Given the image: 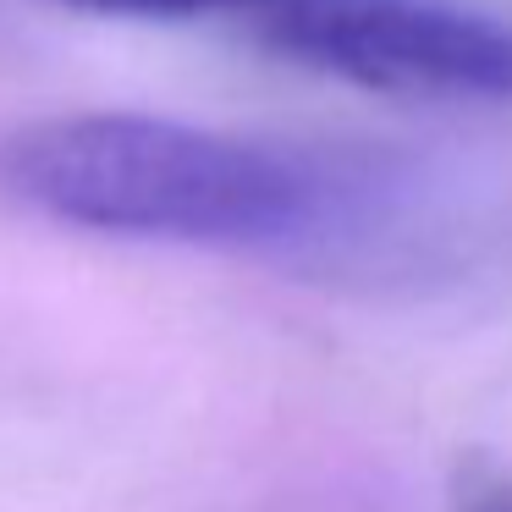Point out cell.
Wrapping results in <instances>:
<instances>
[{"label": "cell", "mask_w": 512, "mask_h": 512, "mask_svg": "<svg viewBox=\"0 0 512 512\" xmlns=\"http://www.w3.org/2000/svg\"><path fill=\"white\" fill-rule=\"evenodd\" d=\"M0 193L39 221L127 243L292 248L325 221L298 155L138 111L34 116L0 138Z\"/></svg>", "instance_id": "obj_1"}, {"label": "cell", "mask_w": 512, "mask_h": 512, "mask_svg": "<svg viewBox=\"0 0 512 512\" xmlns=\"http://www.w3.org/2000/svg\"><path fill=\"white\" fill-rule=\"evenodd\" d=\"M259 45L380 94L512 100V28L441 0H303Z\"/></svg>", "instance_id": "obj_2"}, {"label": "cell", "mask_w": 512, "mask_h": 512, "mask_svg": "<svg viewBox=\"0 0 512 512\" xmlns=\"http://www.w3.org/2000/svg\"><path fill=\"white\" fill-rule=\"evenodd\" d=\"M56 6L94 17H138V23H226L259 39L281 12L303 0H56Z\"/></svg>", "instance_id": "obj_3"}, {"label": "cell", "mask_w": 512, "mask_h": 512, "mask_svg": "<svg viewBox=\"0 0 512 512\" xmlns=\"http://www.w3.org/2000/svg\"><path fill=\"white\" fill-rule=\"evenodd\" d=\"M457 512H512V479H474Z\"/></svg>", "instance_id": "obj_4"}]
</instances>
